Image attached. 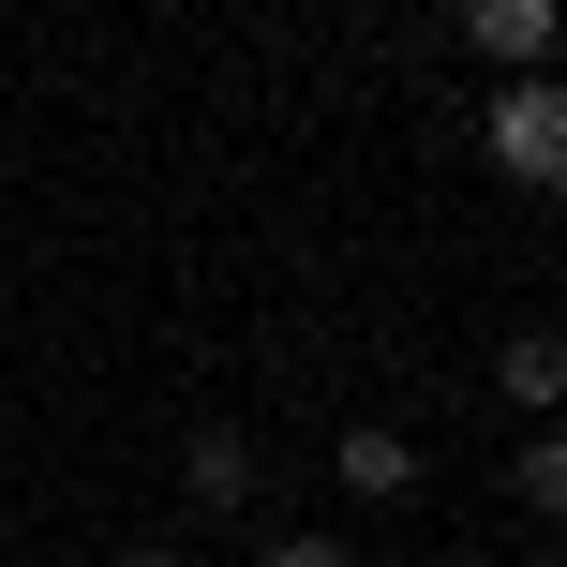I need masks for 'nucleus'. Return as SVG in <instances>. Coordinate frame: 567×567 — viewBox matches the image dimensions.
Wrapping results in <instances>:
<instances>
[{
    "instance_id": "f257e3e1",
    "label": "nucleus",
    "mask_w": 567,
    "mask_h": 567,
    "mask_svg": "<svg viewBox=\"0 0 567 567\" xmlns=\"http://www.w3.org/2000/svg\"><path fill=\"white\" fill-rule=\"evenodd\" d=\"M493 165H508L523 195H553V165H567V105L553 90H508V105H493Z\"/></svg>"
},
{
    "instance_id": "f03ea898",
    "label": "nucleus",
    "mask_w": 567,
    "mask_h": 567,
    "mask_svg": "<svg viewBox=\"0 0 567 567\" xmlns=\"http://www.w3.org/2000/svg\"><path fill=\"white\" fill-rule=\"evenodd\" d=\"M463 45L508 60V75H538V60H553V0H463Z\"/></svg>"
},
{
    "instance_id": "7ed1b4c3",
    "label": "nucleus",
    "mask_w": 567,
    "mask_h": 567,
    "mask_svg": "<svg viewBox=\"0 0 567 567\" xmlns=\"http://www.w3.org/2000/svg\"><path fill=\"white\" fill-rule=\"evenodd\" d=\"M179 493H195V508H255V449H239V433H195Z\"/></svg>"
},
{
    "instance_id": "20e7f679",
    "label": "nucleus",
    "mask_w": 567,
    "mask_h": 567,
    "mask_svg": "<svg viewBox=\"0 0 567 567\" xmlns=\"http://www.w3.org/2000/svg\"><path fill=\"white\" fill-rule=\"evenodd\" d=\"M343 493H403V478H419V449H403V433H343Z\"/></svg>"
},
{
    "instance_id": "39448f33",
    "label": "nucleus",
    "mask_w": 567,
    "mask_h": 567,
    "mask_svg": "<svg viewBox=\"0 0 567 567\" xmlns=\"http://www.w3.org/2000/svg\"><path fill=\"white\" fill-rule=\"evenodd\" d=\"M508 389H523V403H553V389H567V343H553V329H523V343H508Z\"/></svg>"
},
{
    "instance_id": "423d86ee",
    "label": "nucleus",
    "mask_w": 567,
    "mask_h": 567,
    "mask_svg": "<svg viewBox=\"0 0 567 567\" xmlns=\"http://www.w3.org/2000/svg\"><path fill=\"white\" fill-rule=\"evenodd\" d=\"M255 567H343V538H269Z\"/></svg>"
},
{
    "instance_id": "0eeeda50",
    "label": "nucleus",
    "mask_w": 567,
    "mask_h": 567,
    "mask_svg": "<svg viewBox=\"0 0 567 567\" xmlns=\"http://www.w3.org/2000/svg\"><path fill=\"white\" fill-rule=\"evenodd\" d=\"M120 567H179V553H120Z\"/></svg>"
}]
</instances>
